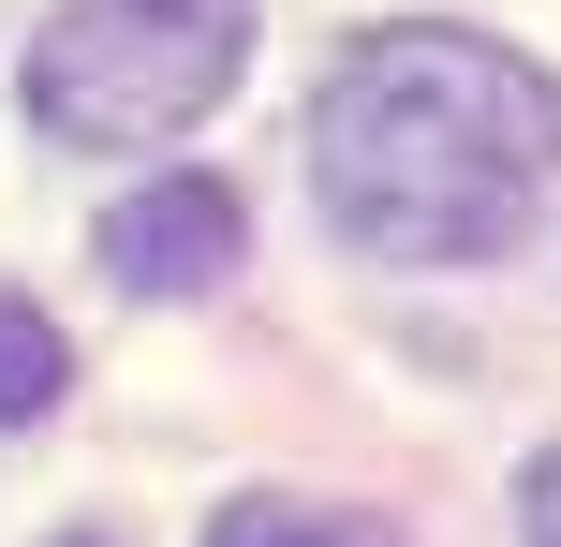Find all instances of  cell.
<instances>
[{
	"mask_svg": "<svg viewBox=\"0 0 561 547\" xmlns=\"http://www.w3.org/2000/svg\"><path fill=\"white\" fill-rule=\"evenodd\" d=\"M561 178V89L458 15L355 30L310 104V193L385 266H488Z\"/></svg>",
	"mask_w": 561,
	"mask_h": 547,
	"instance_id": "cell-1",
	"label": "cell"
},
{
	"mask_svg": "<svg viewBox=\"0 0 561 547\" xmlns=\"http://www.w3.org/2000/svg\"><path fill=\"white\" fill-rule=\"evenodd\" d=\"M252 59V0H59L30 30V118L59 148H163Z\"/></svg>",
	"mask_w": 561,
	"mask_h": 547,
	"instance_id": "cell-2",
	"label": "cell"
},
{
	"mask_svg": "<svg viewBox=\"0 0 561 547\" xmlns=\"http://www.w3.org/2000/svg\"><path fill=\"white\" fill-rule=\"evenodd\" d=\"M237 252H252L237 178H148V193L104 207V282L118 296H222Z\"/></svg>",
	"mask_w": 561,
	"mask_h": 547,
	"instance_id": "cell-3",
	"label": "cell"
},
{
	"mask_svg": "<svg viewBox=\"0 0 561 547\" xmlns=\"http://www.w3.org/2000/svg\"><path fill=\"white\" fill-rule=\"evenodd\" d=\"M207 547H399L385 518H355V503H296V489H237Z\"/></svg>",
	"mask_w": 561,
	"mask_h": 547,
	"instance_id": "cell-4",
	"label": "cell"
},
{
	"mask_svg": "<svg viewBox=\"0 0 561 547\" xmlns=\"http://www.w3.org/2000/svg\"><path fill=\"white\" fill-rule=\"evenodd\" d=\"M59 385H75V341H59V311L0 282V430H30V414H45Z\"/></svg>",
	"mask_w": 561,
	"mask_h": 547,
	"instance_id": "cell-5",
	"label": "cell"
},
{
	"mask_svg": "<svg viewBox=\"0 0 561 547\" xmlns=\"http://www.w3.org/2000/svg\"><path fill=\"white\" fill-rule=\"evenodd\" d=\"M517 518H533V547H561V444L533 459V489H517Z\"/></svg>",
	"mask_w": 561,
	"mask_h": 547,
	"instance_id": "cell-6",
	"label": "cell"
},
{
	"mask_svg": "<svg viewBox=\"0 0 561 547\" xmlns=\"http://www.w3.org/2000/svg\"><path fill=\"white\" fill-rule=\"evenodd\" d=\"M59 547H104V533H59Z\"/></svg>",
	"mask_w": 561,
	"mask_h": 547,
	"instance_id": "cell-7",
	"label": "cell"
}]
</instances>
